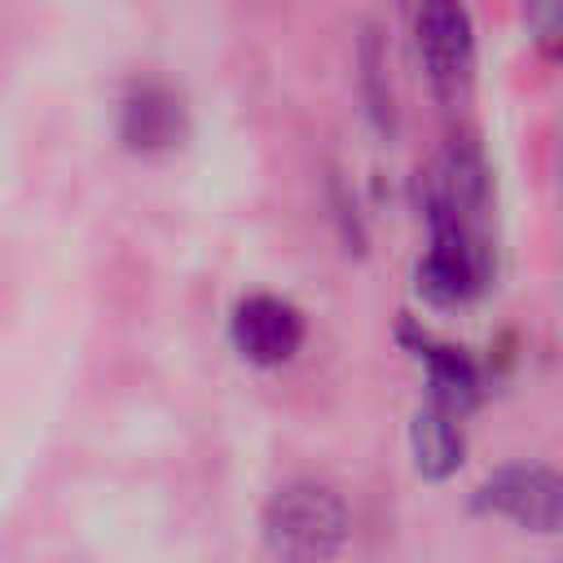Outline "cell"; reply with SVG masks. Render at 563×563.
I'll return each instance as SVG.
<instances>
[{
    "label": "cell",
    "mask_w": 563,
    "mask_h": 563,
    "mask_svg": "<svg viewBox=\"0 0 563 563\" xmlns=\"http://www.w3.org/2000/svg\"><path fill=\"white\" fill-rule=\"evenodd\" d=\"M347 541V506L317 479L282 484L264 506V545L277 563H330Z\"/></svg>",
    "instance_id": "1"
},
{
    "label": "cell",
    "mask_w": 563,
    "mask_h": 563,
    "mask_svg": "<svg viewBox=\"0 0 563 563\" xmlns=\"http://www.w3.org/2000/svg\"><path fill=\"white\" fill-rule=\"evenodd\" d=\"M413 282L435 308L471 303L488 282V246L479 229L444 207H427V255L418 260Z\"/></svg>",
    "instance_id": "2"
},
{
    "label": "cell",
    "mask_w": 563,
    "mask_h": 563,
    "mask_svg": "<svg viewBox=\"0 0 563 563\" xmlns=\"http://www.w3.org/2000/svg\"><path fill=\"white\" fill-rule=\"evenodd\" d=\"M475 506L528 532H563V471L541 466V462L497 466L479 484Z\"/></svg>",
    "instance_id": "3"
},
{
    "label": "cell",
    "mask_w": 563,
    "mask_h": 563,
    "mask_svg": "<svg viewBox=\"0 0 563 563\" xmlns=\"http://www.w3.org/2000/svg\"><path fill=\"white\" fill-rule=\"evenodd\" d=\"M418 57L440 97H457L475 66V22L462 0H422L418 4Z\"/></svg>",
    "instance_id": "4"
},
{
    "label": "cell",
    "mask_w": 563,
    "mask_h": 563,
    "mask_svg": "<svg viewBox=\"0 0 563 563\" xmlns=\"http://www.w3.org/2000/svg\"><path fill=\"white\" fill-rule=\"evenodd\" d=\"M303 334H308L303 312L290 299L268 295V290L246 295L229 317V339H233L238 356L251 365H264V369L286 365L303 347Z\"/></svg>",
    "instance_id": "5"
},
{
    "label": "cell",
    "mask_w": 563,
    "mask_h": 563,
    "mask_svg": "<svg viewBox=\"0 0 563 563\" xmlns=\"http://www.w3.org/2000/svg\"><path fill=\"white\" fill-rule=\"evenodd\" d=\"M189 136L185 97L163 79H132L119 97V141L132 154H167Z\"/></svg>",
    "instance_id": "6"
},
{
    "label": "cell",
    "mask_w": 563,
    "mask_h": 563,
    "mask_svg": "<svg viewBox=\"0 0 563 563\" xmlns=\"http://www.w3.org/2000/svg\"><path fill=\"white\" fill-rule=\"evenodd\" d=\"M400 339L413 347V356L427 365V383H431V405L449 409V413H471L484 396V369L471 352L453 347V343H440L431 339L427 330H413V325H400Z\"/></svg>",
    "instance_id": "7"
},
{
    "label": "cell",
    "mask_w": 563,
    "mask_h": 563,
    "mask_svg": "<svg viewBox=\"0 0 563 563\" xmlns=\"http://www.w3.org/2000/svg\"><path fill=\"white\" fill-rule=\"evenodd\" d=\"M409 453H413V466L418 475L427 479H449L462 457H466V431H462V418L440 409V405H422L409 422Z\"/></svg>",
    "instance_id": "8"
},
{
    "label": "cell",
    "mask_w": 563,
    "mask_h": 563,
    "mask_svg": "<svg viewBox=\"0 0 563 563\" xmlns=\"http://www.w3.org/2000/svg\"><path fill=\"white\" fill-rule=\"evenodd\" d=\"M523 26L545 57L563 62V0H523Z\"/></svg>",
    "instance_id": "9"
},
{
    "label": "cell",
    "mask_w": 563,
    "mask_h": 563,
    "mask_svg": "<svg viewBox=\"0 0 563 563\" xmlns=\"http://www.w3.org/2000/svg\"><path fill=\"white\" fill-rule=\"evenodd\" d=\"M361 79H365L369 114L378 119V128H387L391 123V92L383 88V53H378L374 31H365V44H361Z\"/></svg>",
    "instance_id": "10"
}]
</instances>
